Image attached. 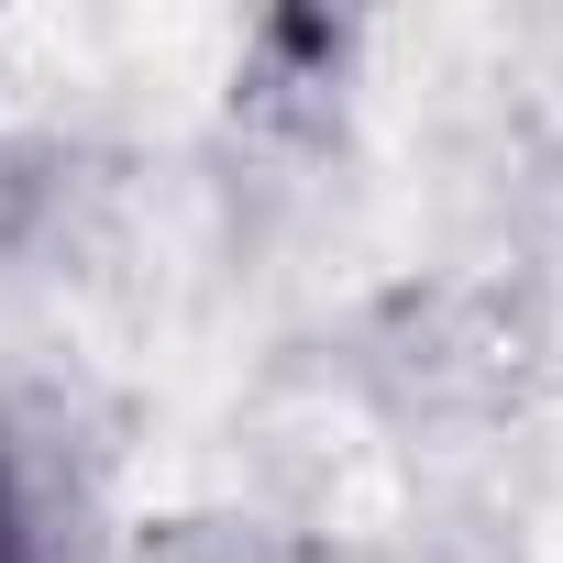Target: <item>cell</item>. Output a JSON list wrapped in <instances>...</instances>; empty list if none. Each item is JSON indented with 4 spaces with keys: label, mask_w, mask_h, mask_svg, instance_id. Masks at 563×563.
<instances>
[{
    "label": "cell",
    "mask_w": 563,
    "mask_h": 563,
    "mask_svg": "<svg viewBox=\"0 0 563 563\" xmlns=\"http://www.w3.org/2000/svg\"><path fill=\"white\" fill-rule=\"evenodd\" d=\"M0 563H23V552H12V508H0Z\"/></svg>",
    "instance_id": "cell-1"
}]
</instances>
